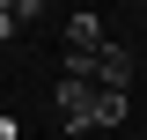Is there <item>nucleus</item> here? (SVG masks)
I'll list each match as a JSON object with an SVG mask.
<instances>
[{
	"instance_id": "obj_1",
	"label": "nucleus",
	"mask_w": 147,
	"mask_h": 140,
	"mask_svg": "<svg viewBox=\"0 0 147 140\" xmlns=\"http://www.w3.org/2000/svg\"><path fill=\"white\" fill-rule=\"evenodd\" d=\"M52 103H59V125H66V133H96V81L59 74L52 81Z\"/></svg>"
},
{
	"instance_id": "obj_2",
	"label": "nucleus",
	"mask_w": 147,
	"mask_h": 140,
	"mask_svg": "<svg viewBox=\"0 0 147 140\" xmlns=\"http://www.w3.org/2000/svg\"><path fill=\"white\" fill-rule=\"evenodd\" d=\"M103 37L110 30L88 15V7H74V15H66V67H59V74H81V81H88V59L103 52Z\"/></svg>"
},
{
	"instance_id": "obj_3",
	"label": "nucleus",
	"mask_w": 147,
	"mask_h": 140,
	"mask_svg": "<svg viewBox=\"0 0 147 140\" xmlns=\"http://www.w3.org/2000/svg\"><path fill=\"white\" fill-rule=\"evenodd\" d=\"M88 81H96V88H118V96H132V44L103 37V52L88 59Z\"/></svg>"
},
{
	"instance_id": "obj_4",
	"label": "nucleus",
	"mask_w": 147,
	"mask_h": 140,
	"mask_svg": "<svg viewBox=\"0 0 147 140\" xmlns=\"http://www.w3.org/2000/svg\"><path fill=\"white\" fill-rule=\"evenodd\" d=\"M125 111H132V96H118V88H96V125H125Z\"/></svg>"
},
{
	"instance_id": "obj_5",
	"label": "nucleus",
	"mask_w": 147,
	"mask_h": 140,
	"mask_svg": "<svg viewBox=\"0 0 147 140\" xmlns=\"http://www.w3.org/2000/svg\"><path fill=\"white\" fill-rule=\"evenodd\" d=\"M30 15H37V0H0V37H15Z\"/></svg>"
}]
</instances>
